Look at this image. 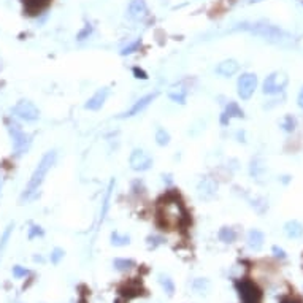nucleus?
<instances>
[{
    "label": "nucleus",
    "mask_w": 303,
    "mask_h": 303,
    "mask_svg": "<svg viewBox=\"0 0 303 303\" xmlns=\"http://www.w3.org/2000/svg\"><path fill=\"white\" fill-rule=\"evenodd\" d=\"M233 30L249 32V33H253V35L267 40V42H270V43H283L284 40L289 38V35L283 29H279L273 24H268V22H262V21L260 22H240V24L233 27Z\"/></svg>",
    "instance_id": "3"
},
{
    "label": "nucleus",
    "mask_w": 303,
    "mask_h": 303,
    "mask_svg": "<svg viewBox=\"0 0 303 303\" xmlns=\"http://www.w3.org/2000/svg\"><path fill=\"white\" fill-rule=\"evenodd\" d=\"M157 95L159 92H151V94H148V95H143L140 97L138 100H135L134 102V105L129 108V110H125L124 113L119 114V119H125V118H132V116H136V114H140L141 111H145L148 106H150L154 100L157 99Z\"/></svg>",
    "instance_id": "10"
},
{
    "label": "nucleus",
    "mask_w": 303,
    "mask_h": 303,
    "mask_svg": "<svg viewBox=\"0 0 303 303\" xmlns=\"http://www.w3.org/2000/svg\"><path fill=\"white\" fill-rule=\"evenodd\" d=\"M129 165L135 171H146L152 167V157L145 150L135 148L129 156Z\"/></svg>",
    "instance_id": "9"
},
{
    "label": "nucleus",
    "mask_w": 303,
    "mask_h": 303,
    "mask_svg": "<svg viewBox=\"0 0 303 303\" xmlns=\"http://www.w3.org/2000/svg\"><path fill=\"white\" fill-rule=\"evenodd\" d=\"M159 224L168 230H178L189 224V214L178 197H167L162 200L157 210Z\"/></svg>",
    "instance_id": "1"
},
{
    "label": "nucleus",
    "mask_w": 303,
    "mask_h": 303,
    "mask_svg": "<svg viewBox=\"0 0 303 303\" xmlns=\"http://www.w3.org/2000/svg\"><path fill=\"white\" fill-rule=\"evenodd\" d=\"M43 228L40 227V226H35L33 224L32 227H30V230H29V240H33L35 237H43Z\"/></svg>",
    "instance_id": "35"
},
{
    "label": "nucleus",
    "mask_w": 303,
    "mask_h": 303,
    "mask_svg": "<svg viewBox=\"0 0 303 303\" xmlns=\"http://www.w3.org/2000/svg\"><path fill=\"white\" fill-rule=\"evenodd\" d=\"M186 95H187V92L184 89H175V91H171V92H168V99L171 102H175V104L184 105L186 104Z\"/></svg>",
    "instance_id": "25"
},
{
    "label": "nucleus",
    "mask_w": 303,
    "mask_h": 303,
    "mask_svg": "<svg viewBox=\"0 0 303 303\" xmlns=\"http://www.w3.org/2000/svg\"><path fill=\"white\" fill-rule=\"evenodd\" d=\"M26 3H27V10L33 15L38 10H42L48 3V0H26Z\"/></svg>",
    "instance_id": "29"
},
{
    "label": "nucleus",
    "mask_w": 303,
    "mask_h": 303,
    "mask_svg": "<svg viewBox=\"0 0 303 303\" xmlns=\"http://www.w3.org/2000/svg\"><path fill=\"white\" fill-rule=\"evenodd\" d=\"M286 84H288V76H284L283 73H279V72H273L265 78L264 84H262V92L265 95L279 94L284 91Z\"/></svg>",
    "instance_id": "8"
},
{
    "label": "nucleus",
    "mask_w": 303,
    "mask_h": 303,
    "mask_svg": "<svg viewBox=\"0 0 303 303\" xmlns=\"http://www.w3.org/2000/svg\"><path fill=\"white\" fill-rule=\"evenodd\" d=\"M127 16L136 22L145 19L148 16V5L145 0H130L127 7Z\"/></svg>",
    "instance_id": "12"
},
{
    "label": "nucleus",
    "mask_w": 303,
    "mask_h": 303,
    "mask_svg": "<svg viewBox=\"0 0 303 303\" xmlns=\"http://www.w3.org/2000/svg\"><path fill=\"white\" fill-rule=\"evenodd\" d=\"M57 161V152L54 150H51L48 152H45V156L42 157V161L38 162V165L33 170V173L30 176V180L26 184L24 191L21 194V203H27V202H32V200H35L38 192H40V187H42L45 178H46L48 171L54 167V164Z\"/></svg>",
    "instance_id": "2"
},
{
    "label": "nucleus",
    "mask_w": 303,
    "mask_h": 303,
    "mask_svg": "<svg viewBox=\"0 0 303 303\" xmlns=\"http://www.w3.org/2000/svg\"><path fill=\"white\" fill-rule=\"evenodd\" d=\"M262 171H264V164L260 162V159H253V161H251V165H249L251 176L259 178V176L262 175Z\"/></svg>",
    "instance_id": "27"
},
{
    "label": "nucleus",
    "mask_w": 303,
    "mask_h": 303,
    "mask_svg": "<svg viewBox=\"0 0 303 303\" xmlns=\"http://www.w3.org/2000/svg\"><path fill=\"white\" fill-rule=\"evenodd\" d=\"M284 233L288 238H300L303 235V226L299 221H288L284 224Z\"/></svg>",
    "instance_id": "18"
},
{
    "label": "nucleus",
    "mask_w": 303,
    "mask_h": 303,
    "mask_svg": "<svg viewBox=\"0 0 303 303\" xmlns=\"http://www.w3.org/2000/svg\"><path fill=\"white\" fill-rule=\"evenodd\" d=\"M140 46H141V40H135L134 43H129L127 46H124L122 49H121V56H129V54H134L135 51H138L140 49Z\"/></svg>",
    "instance_id": "30"
},
{
    "label": "nucleus",
    "mask_w": 303,
    "mask_h": 303,
    "mask_svg": "<svg viewBox=\"0 0 303 303\" xmlns=\"http://www.w3.org/2000/svg\"><path fill=\"white\" fill-rule=\"evenodd\" d=\"M279 303H302L299 299H292V297H283Z\"/></svg>",
    "instance_id": "37"
},
{
    "label": "nucleus",
    "mask_w": 303,
    "mask_h": 303,
    "mask_svg": "<svg viewBox=\"0 0 303 303\" xmlns=\"http://www.w3.org/2000/svg\"><path fill=\"white\" fill-rule=\"evenodd\" d=\"M134 73H135V78H141V79H146L148 78V75L143 70H140V68H134Z\"/></svg>",
    "instance_id": "38"
},
{
    "label": "nucleus",
    "mask_w": 303,
    "mask_h": 303,
    "mask_svg": "<svg viewBox=\"0 0 303 303\" xmlns=\"http://www.w3.org/2000/svg\"><path fill=\"white\" fill-rule=\"evenodd\" d=\"M257 89V75L256 73H243L237 81V92L242 100H249Z\"/></svg>",
    "instance_id": "7"
},
{
    "label": "nucleus",
    "mask_w": 303,
    "mask_h": 303,
    "mask_svg": "<svg viewBox=\"0 0 303 303\" xmlns=\"http://www.w3.org/2000/svg\"><path fill=\"white\" fill-rule=\"evenodd\" d=\"M64 256H65V251H64V249H61V248H54L53 251H51V256H49L51 264L57 265L62 259H64Z\"/></svg>",
    "instance_id": "31"
},
{
    "label": "nucleus",
    "mask_w": 303,
    "mask_h": 303,
    "mask_svg": "<svg viewBox=\"0 0 303 303\" xmlns=\"http://www.w3.org/2000/svg\"><path fill=\"white\" fill-rule=\"evenodd\" d=\"M159 284H161V288L164 289V292L167 294L168 297H171L175 294V283H173V279H171L170 276L167 275H159Z\"/></svg>",
    "instance_id": "21"
},
{
    "label": "nucleus",
    "mask_w": 303,
    "mask_h": 303,
    "mask_svg": "<svg viewBox=\"0 0 303 303\" xmlns=\"http://www.w3.org/2000/svg\"><path fill=\"white\" fill-rule=\"evenodd\" d=\"M13 228H15V224H13V222H10V224L5 227L2 237H0V260H2L5 249H7V246H8V242L11 238V233H13Z\"/></svg>",
    "instance_id": "19"
},
{
    "label": "nucleus",
    "mask_w": 303,
    "mask_h": 303,
    "mask_svg": "<svg viewBox=\"0 0 303 303\" xmlns=\"http://www.w3.org/2000/svg\"><path fill=\"white\" fill-rule=\"evenodd\" d=\"M216 192H218V181L211 176H205L198 181L197 184V194L202 200H211L214 198Z\"/></svg>",
    "instance_id": "11"
},
{
    "label": "nucleus",
    "mask_w": 303,
    "mask_h": 303,
    "mask_svg": "<svg viewBox=\"0 0 303 303\" xmlns=\"http://www.w3.org/2000/svg\"><path fill=\"white\" fill-rule=\"evenodd\" d=\"M295 127H297V119H295V116H292V114H288V116L281 121V129L284 130V132H288V134L294 132Z\"/></svg>",
    "instance_id": "26"
},
{
    "label": "nucleus",
    "mask_w": 303,
    "mask_h": 303,
    "mask_svg": "<svg viewBox=\"0 0 303 303\" xmlns=\"http://www.w3.org/2000/svg\"><path fill=\"white\" fill-rule=\"evenodd\" d=\"M11 273H13V276H15L16 279H21V278H26L30 272H29L26 267L15 265V267H13V270H11Z\"/></svg>",
    "instance_id": "34"
},
{
    "label": "nucleus",
    "mask_w": 303,
    "mask_h": 303,
    "mask_svg": "<svg viewBox=\"0 0 303 303\" xmlns=\"http://www.w3.org/2000/svg\"><path fill=\"white\" fill-rule=\"evenodd\" d=\"M154 138H156V143L159 146H167L170 143V134L165 129L161 127L156 130V136H154Z\"/></svg>",
    "instance_id": "28"
},
{
    "label": "nucleus",
    "mask_w": 303,
    "mask_h": 303,
    "mask_svg": "<svg viewBox=\"0 0 303 303\" xmlns=\"http://www.w3.org/2000/svg\"><path fill=\"white\" fill-rule=\"evenodd\" d=\"M7 130L11 136V143H13V154L16 157L24 156L32 146V135L26 134L21 129V125L13 119H7Z\"/></svg>",
    "instance_id": "4"
},
{
    "label": "nucleus",
    "mask_w": 303,
    "mask_h": 303,
    "mask_svg": "<svg viewBox=\"0 0 303 303\" xmlns=\"http://www.w3.org/2000/svg\"><path fill=\"white\" fill-rule=\"evenodd\" d=\"M114 186H116V180L111 178L110 182H108V187L105 191V196H104V200H102V208H100V222H104L108 211H110V205H111V197H113V191H114Z\"/></svg>",
    "instance_id": "16"
},
{
    "label": "nucleus",
    "mask_w": 303,
    "mask_h": 303,
    "mask_svg": "<svg viewBox=\"0 0 303 303\" xmlns=\"http://www.w3.org/2000/svg\"><path fill=\"white\" fill-rule=\"evenodd\" d=\"M0 191H2V178H0Z\"/></svg>",
    "instance_id": "41"
},
{
    "label": "nucleus",
    "mask_w": 303,
    "mask_h": 303,
    "mask_svg": "<svg viewBox=\"0 0 303 303\" xmlns=\"http://www.w3.org/2000/svg\"><path fill=\"white\" fill-rule=\"evenodd\" d=\"M218 237L222 243H227V244H230L233 243L237 240V232H235V228H232V227H222L219 233H218Z\"/></svg>",
    "instance_id": "20"
},
{
    "label": "nucleus",
    "mask_w": 303,
    "mask_h": 303,
    "mask_svg": "<svg viewBox=\"0 0 303 303\" xmlns=\"http://www.w3.org/2000/svg\"><path fill=\"white\" fill-rule=\"evenodd\" d=\"M92 30H94V27L91 26V24H86L81 30L78 32V35H76V40L78 42H84V40H88L91 35H92Z\"/></svg>",
    "instance_id": "32"
},
{
    "label": "nucleus",
    "mask_w": 303,
    "mask_h": 303,
    "mask_svg": "<svg viewBox=\"0 0 303 303\" xmlns=\"http://www.w3.org/2000/svg\"><path fill=\"white\" fill-rule=\"evenodd\" d=\"M238 70H240V64L235 59L222 61L218 64V67H216V73L222 78H230V76L235 75Z\"/></svg>",
    "instance_id": "15"
},
{
    "label": "nucleus",
    "mask_w": 303,
    "mask_h": 303,
    "mask_svg": "<svg viewBox=\"0 0 303 303\" xmlns=\"http://www.w3.org/2000/svg\"><path fill=\"white\" fill-rule=\"evenodd\" d=\"M113 267H114V270H118V272H129V270H132V268H135V262L132 259H114Z\"/></svg>",
    "instance_id": "22"
},
{
    "label": "nucleus",
    "mask_w": 303,
    "mask_h": 303,
    "mask_svg": "<svg viewBox=\"0 0 303 303\" xmlns=\"http://www.w3.org/2000/svg\"><path fill=\"white\" fill-rule=\"evenodd\" d=\"M272 253H273V256L276 257V259H281V260H284L286 257H288V254H286V251H284L283 248H279V246H273V248H272Z\"/></svg>",
    "instance_id": "36"
},
{
    "label": "nucleus",
    "mask_w": 303,
    "mask_h": 303,
    "mask_svg": "<svg viewBox=\"0 0 303 303\" xmlns=\"http://www.w3.org/2000/svg\"><path fill=\"white\" fill-rule=\"evenodd\" d=\"M235 288L238 290L240 299H242V303H260L262 292L253 281L242 279V281L235 283Z\"/></svg>",
    "instance_id": "6"
},
{
    "label": "nucleus",
    "mask_w": 303,
    "mask_h": 303,
    "mask_svg": "<svg viewBox=\"0 0 303 303\" xmlns=\"http://www.w3.org/2000/svg\"><path fill=\"white\" fill-rule=\"evenodd\" d=\"M257 2H260V0H249V3H257Z\"/></svg>",
    "instance_id": "40"
},
{
    "label": "nucleus",
    "mask_w": 303,
    "mask_h": 303,
    "mask_svg": "<svg viewBox=\"0 0 303 303\" xmlns=\"http://www.w3.org/2000/svg\"><path fill=\"white\" fill-rule=\"evenodd\" d=\"M233 118H244V111L238 106L237 102H228L224 111L221 114V124L227 125Z\"/></svg>",
    "instance_id": "14"
},
{
    "label": "nucleus",
    "mask_w": 303,
    "mask_h": 303,
    "mask_svg": "<svg viewBox=\"0 0 303 303\" xmlns=\"http://www.w3.org/2000/svg\"><path fill=\"white\" fill-rule=\"evenodd\" d=\"M108 95H110V89H108V88H102V89H99L92 97H89V99L86 100L84 108H86V110H91V111L100 110V108L105 105V102H106V99H108Z\"/></svg>",
    "instance_id": "13"
},
{
    "label": "nucleus",
    "mask_w": 303,
    "mask_h": 303,
    "mask_svg": "<svg viewBox=\"0 0 303 303\" xmlns=\"http://www.w3.org/2000/svg\"><path fill=\"white\" fill-rule=\"evenodd\" d=\"M164 242H165V240L161 235H150V237L146 238L148 248H150V249H156L157 246H161Z\"/></svg>",
    "instance_id": "33"
},
{
    "label": "nucleus",
    "mask_w": 303,
    "mask_h": 303,
    "mask_svg": "<svg viewBox=\"0 0 303 303\" xmlns=\"http://www.w3.org/2000/svg\"><path fill=\"white\" fill-rule=\"evenodd\" d=\"M110 242H111L113 246H118V248L127 246V244L130 243V237L129 235H122V233H119V232H111Z\"/></svg>",
    "instance_id": "23"
},
{
    "label": "nucleus",
    "mask_w": 303,
    "mask_h": 303,
    "mask_svg": "<svg viewBox=\"0 0 303 303\" xmlns=\"http://www.w3.org/2000/svg\"><path fill=\"white\" fill-rule=\"evenodd\" d=\"M297 105H299L300 110H303V86H302V89L299 92V97H297Z\"/></svg>",
    "instance_id": "39"
},
{
    "label": "nucleus",
    "mask_w": 303,
    "mask_h": 303,
    "mask_svg": "<svg viewBox=\"0 0 303 303\" xmlns=\"http://www.w3.org/2000/svg\"><path fill=\"white\" fill-rule=\"evenodd\" d=\"M210 288V283H208V279H205V278H196L192 281V290L196 294H205L208 290Z\"/></svg>",
    "instance_id": "24"
},
{
    "label": "nucleus",
    "mask_w": 303,
    "mask_h": 303,
    "mask_svg": "<svg viewBox=\"0 0 303 303\" xmlns=\"http://www.w3.org/2000/svg\"><path fill=\"white\" fill-rule=\"evenodd\" d=\"M248 248L251 251H260L262 246H264V242H265V235L262 233L260 230H257V228H253V230L248 232Z\"/></svg>",
    "instance_id": "17"
},
{
    "label": "nucleus",
    "mask_w": 303,
    "mask_h": 303,
    "mask_svg": "<svg viewBox=\"0 0 303 303\" xmlns=\"http://www.w3.org/2000/svg\"><path fill=\"white\" fill-rule=\"evenodd\" d=\"M11 113H13L15 118H18L21 121H26V122H35L40 119V110L30 100H19L18 104L13 106Z\"/></svg>",
    "instance_id": "5"
}]
</instances>
